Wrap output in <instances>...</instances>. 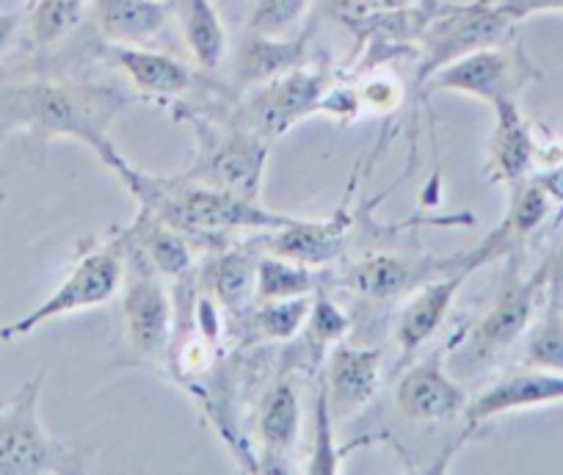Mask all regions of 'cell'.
Here are the masks:
<instances>
[{"label":"cell","mask_w":563,"mask_h":475,"mask_svg":"<svg viewBox=\"0 0 563 475\" xmlns=\"http://www.w3.org/2000/svg\"><path fill=\"white\" fill-rule=\"evenodd\" d=\"M36 3H40V0H25V12H29L31 7H36Z\"/></svg>","instance_id":"obj_40"},{"label":"cell","mask_w":563,"mask_h":475,"mask_svg":"<svg viewBox=\"0 0 563 475\" xmlns=\"http://www.w3.org/2000/svg\"><path fill=\"white\" fill-rule=\"evenodd\" d=\"M329 86H332L329 73L301 64L282 78L246 91L232 122L276 142L279 136H288L305 119L316 117Z\"/></svg>","instance_id":"obj_9"},{"label":"cell","mask_w":563,"mask_h":475,"mask_svg":"<svg viewBox=\"0 0 563 475\" xmlns=\"http://www.w3.org/2000/svg\"><path fill=\"white\" fill-rule=\"evenodd\" d=\"M318 113H327L329 119H334L340 125H349V122L360 119L362 106L356 86H329L321 106H318Z\"/></svg>","instance_id":"obj_35"},{"label":"cell","mask_w":563,"mask_h":475,"mask_svg":"<svg viewBox=\"0 0 563 475\" xmlns=\"http://www.w3.org/2000/svg\"><path fill=\"white\" fill-rule=\"evenodd\" d=\"M25 12H0V56L7 53L12 40L18 36L20 25H23Z\"/></svg>","instance_id":"obj_38"},{"label":"cell","mask_w":563,"mask_h":475,"mask_svg":"<svg viewBox=\"0 0 563 475\" xmlns=\"http://www.w3.org/2000/svg\"><path fill=\"white\" fill-rule=\"evenodd\" d=\"M552 213V199L547 197L544 188L533 180H522L511 186V199H508L506 216L497 221L495 230L486 232L478 246L462 255V272L473 277L481 268L503 261V257H517L519 250L528 244L530 238L544 227Z\"/></svg>","instance_id":"obj_12"},{"label":"cell","mask_w":563,"mask_h":475,"mask_svg":"<svg viewBox=\"0 0 563 475\" xmlns=\"http://www.w3.org/2000/svg\"><path fill=\"white\" fill-rule=\"evenodd\" d=\"M384 354L371 345H332L321 387L327 390L334 420H351L376 398L382 387Z\"/></svg>","instance_id":"obj_14"},{"label":"cell","mask_w":563,"mask_h":475,"mask_svg":"<svg viewBox=\"0 0 563 475\" xmlns=\"http://www.w3.org/2000/svg\"><path fill=\"white\" fill-rule=\"evenodd\" d=\"M547 305V272L544 263L530 277H519L517 263H511L506 285L495 296L489 310L467 329L462 340L459 360L470 371L481 365L495 363L503 351L511 349L525 332H530L533 321L539 318L541 307Z\"/></svg>","instance_id":"obj_7"},{"label":"cell","mask_w":563,"mask_h":475,"mask_svg":"<svg viewBox=\"0 0 563 475\" xmlns=\"http://www.w3.org/2000/svg\"><path fill=\"white\" fill-rule=\"evenodd\" d=\"M175 18L194 62L208 73L219 69L227 58V29L213 0H175Z\"/></svg>","instance_id":"obj_25"},{"label":"cell","mask_w":563,"mask_h":475,"mask_svg":"<svg viewBox=\"0 0 563 475\" xmlns=\"http://www.w3.org/2000/svg\"><path fill=\"white\" fill-rule=\"evenodd\" d=\"M541 73L530 64L522 47L517 45H495L475 51L459 62L448 64L445 69L434 75L426 84V91H451V95L475 97V100L495 102L503 97H517L533 80H539Z\"/></svg>","instance_id":"obj_10"},{"label":"cell","mask_w":563,"mask_h":475,"mask_svg":"<svg viewBox=\"0 0 563 475\" xmlns=\"http://www.w3.org/2000/svg\"><path fill=\"white\" fill-rule=\"evenodd\" d=\"M7 136H9L7 128H0V142H3V139H7Z\"/></svg>","instance_id":"obj_41"},{"label":"cell","mask_w":563,"mask_h":475,"mask_svg":"<svg viewBox=\"0 0 563 475\" xmlns=\"http://www.w3.org/2000/svg\"><path fill=\"white\" fill-rule=\"evenodd\" d=\"M395 404L417 426H442L464 418L470 396L448 371V349L429 351L406 368L395 387Z\"/></svg>","instance_id":"obj_11"},{"label":"cell","mask_w":563,"mask_h":475,"mask_svg":"<svg viewBox=\"0 0 563 475\" xmlns=\"http://www.w3.org/2000/svg\"><path fill=\"white\" fill-rule=\"evenodd\" d=\"M547 272V301H563V238L544 261Z\"/></svg>","instance_id":"obj_36"},{"label":"cell","mask_w":563,"mask_h":475,"mask_svg":"<svg viewBox=\"0 0 563 475\" xmlns=\"http://www.w3.org/2000/svg\"><path fill=\"white\" fill-rule=\"evenodd\" d=\"M128 241V255L153 268L158 277L186 283L194 274V250L191 238L177 232L166 221L139 210L135 219L122 230Z\"/></svg>","instance_id":"obj_21"},{"label":"cell","mask_w":563,"mask_h":475,"mask_svg":"<svg viewBox=\"0 0 563 475\" xmlns=\"http://www.w3.org/2000/svg\"><path fill=\"white\" fill-rule=\"evenodd\" d=\"M415 3L422 9V12H429V14H431L437 7H440L442 0H415Z\"/></svg>","instance_id":"obj_39"},{"label":"cell","mask_w":563,"mask_h":475,"mask_svg":"<svg viewBox=\"0 0 563 475\" xmlns=\"http://www.w3.org/2000/svg\"><path fill=\"white\" fill-rule=\"evenodd\" d=\"M191 125L197 147L194 164L186 175L205 186L238 194L246 199H260L265 166H268L271 142L238 122H213L199 113H177Z\"/></svg>","instance_id":"obj_5"},{"label":"cell","mask_w":563,"mask_h":475,"mask_svg":"<svg viewBox=\"0 0 563 475\" xmlns=\"http://www.w3.org/2000/svg\"><path fill=\"white\" fill-rule=\"evenodd\" d=\"M356 91H360L362 113H376V117L393 113L406 97L404 84H400L395 75H367V78L356 86Z\"/></svg>","instance_id":"obj_34"},{"label":"cell","mask_w":563,"mask_h":475,"mask_svg":"<svg viewBox=\"0 0 563 475\" xmlns=\"http://www.w3.org/2000/svg\"><path fill=\"white\" fill-rule=\"evenodd\" d=\"M334 415L329 409V398L323 387H318L316 396V415H312V445L310 459L301 470L310 475H334L343 470L340 464V448L334 442Z\"/></svg>","instance_id":"obj_30"},{"label":"cell","mask_w":563,"mask_h":475,"mask_svg":"<svg viewBox=\"0 0 563 475\" xmlns=\"http://www.w3.org/2000/svg\"><path fill=\"white\" fill-rule=\"evenodd\" d=\"M124 274H128V241L124 235H111L108 241H86L80 255L64 274L58 288L45 301L25 312L18 321H9L0 327V340L14 343V340L31 338L45 323L58 318L75 316V312H89L108 305L113 296L122 290Z\"/></svg>","instance_id":"obj_3"},{"label":"cell","mask_w":563,"mask_h":475,"mask_svg":"<svg viewBox=\"0 0 563 475\" xmlns=\"http://www.w3.org/2000/svg\"><path fill=\"white\" fill-rule=\"evenodd\" d=\"M301 398L288 376H279L260 398L257 437H260V473H290V459L299 445Z\"/></svg>","instance_id":"obj_18"},{"label":"cell","mask_w":563,"mask_h":475,"mask_svg":"<svg viewBox=\"0 0 563 475\" xmlns=\"http://www.w3.org/2000/svg\"><path fill=\"white\" fill-rule=\"evenodd\" d=\"M89 12L106 45H150L175 18V0H91Z\"/></svg>","instance_id":"obj_22"},{"label":"cell","mask_w":563,"mask_h":475,"mask_svg":"<svg viewBox=\"0 0 563 475\" xmlns=\"http://www.w3.org/2000/svg\"><path fill=\"white\" fill-rule=\"evenodd\" d=\"M257 263L260 255H254L249 246H232L210 257L208 266L199 274V285L221 310L241 316L254 305Z\"/></svg>","instance_id":"obj_24"},{"label":"cell","mask_w":563,"mask_h":475,"mask_svg":"<svg viewBox=\"0 0 563 475\" xmlns=\"http://www.w3.org/2000/svg\"><path fill=\"white\" fill-rule=\"evenodd\" d=\"M492 111H495V128L486 153V177L511 188L528 180L530 172L539 166V142L517 97L495 100Z\"/></svg>","instance_id":"obj_17"},{"label":"cell","mask_w":563,"mask_h":475,"mask_svg":"<svg viewBox=\"0 0 563 475\" xmlns=\"http://www.w3.org/2000/svg\"><path fill=\"white\" fill-rule=\"evenodd\" d=\"M558 305H561V307H563V301H558Z\"/></svg>","instance_id":"obj_42"},{"label":"cell","mask_w":563,"mask_h":475,"mask_svg":"<svg viewBox=\"0 0 563 475\" xmlns=\"http://www.w3.org/2000/svg\"><path fill=\"white\" fill-rule=\"evenodd\" d=\"M133 97L95 80L31 78L0 86V128L25 131L40 144L75 139L97 158L117 150L111 125Z\"/></svg>","instance_id":"obj_1"},{"label":"cell","mask_w":563,"mask_h":475,"mask_svg":"<svg viewBox=\"0 0 563 475\" xmlns=\"http://www.w3.org/2000/svg\"><path fill=\"white\" fill-rule=\"evenodd\" d=\"M91 0H40L29 12V36L36 51H51L84 20Z\"/></svg>","instance_id":"obj_28"},{"label":"cell","mask_w":563,"mask_h":475,"mask_svg":"<svg viewBox=\"0 0 563 475\" xmlns=\"http://www.w3.org/2000/svg\"><path fill=\"white\" fill-rule=\"evenodd\" d=\"M561 12H563V7H561Z\"/></svg>","instance_id":"obj_43"},{"label":"cell","mask_w":563,"mask_h":475,"mask_svg":"<svg viewBox=\"0 0 563 475\" xmlns=\"http://www.w3.org/2000/svg\"><path fill=\"white\" fill-rule=\"evenodd\" d=\"M305 56L307 36H268L249 31L232 62V86L238 95H246L301 67Z\"/></svg>","instance_id":"obj_23"},{"label":"cell","mask_w":563,"mask_h":475,"mask_svg":"<svg viewBox=\"0 0 563 475\" xmlns=\"http://www.w3.org/2000/svg\"><path fill=\"white\" fill-rule=\"evenodd\" d=\"M312 296H301V299H282V301H254L246 316V332L252 343H290L299 338L307 327V316H310Z\"/></svg>","instance_id":"obj_26"},{"label":"cell","mask_w":563,"mask_h":475,"mask_svg":"<svg viewBox=\"0 0 563 475\" xmlns=\"http://www.w3.org/2000/svg\"><path fill=\"white\" fill-rule=\"evenodd\" d=\"M536 183L547 191V197L552 199V205H563V161L561 164L547 166V172L536 175Z\"/></svg>","instance_id":"obj_37"},{"label":"cell","mask_w":563,"mask_h":475,"mask_svg":"<svg viewBox=\"0 0 563 475\" xmlns=\"http://www.w3.org/2000/svg\"><path fill=\"white\" fill-rule=\"evenodd\" d=\"M122 323L130 356L141 365H161L169 360L175 340V301L164 277L128 255L122 283Z\"/></svg>","instance_id":"obj_8"},{"label":"cell","mask_w":563,"mask_h":475,"mask_svg":"<svg viewBox=\"0 0 563 475\" xmlns=\"http://www.w3.org/2000/svg\"><path fill=\"white\" fill-rule=\"evenodd\" d=\"M552 404H563V374L525 368L503 376L495 385L486 387L481 396L470 398V407L464 412V434L456 442V448H462L489 420L522 412V409L552 407Z\"/></svg>","instance_id":"obj_13"},{"label":"cell","mask_w":563,"mask_h":475,"mask_svg":"<svg viewBox=\"0 0 563 475\" xmlns=\"http://www.w3.org/2000/svg\"><path fill=\"white\" fill-rule=\"evenodd\" d=\"M415 0H323L327 14L354 34H367L378 20L411 7Z\"/></svg>","instance_id":"obj_32"},{"label":"cell","mask_w":563,"mask_h":475,"mask_svg":"<svg viewBox=\"0 0 563 475\" xmlns=\"http://www.w3.org/2000/svg\"><path fill=\"white\" fill-rule=\"evenodd\" d=\"M108 56L130 89L147 100H180L194 86L188 64L169 53L153 51L150 45H108Z\"/></svg>","instance_id":"obj_20"},{"label":"cell","mask_w":563,"mask_h":475,"mask_svg":"<svg viewBox=\"0 0 563 475\" xmlns=\"http://www.w3.org/2000/svg\"><path fill=\"white\" fill-rule=\"evenodd\" d=\"M462 268V255L453 257H393L373 255L356 263L349 274V288L365 301H395L440 274Z\"/></svg>","instance_id":"obj_15"},{"label":"cell","mask_w":563,"mask_h":475,"mask_svg":"<svg viewBox=\"0 0 563 475\" xmlns=\"http://www.w3.org/2000/svg\"><path fill=\"white\" fill-rule=\"evenodd\" d=\"M522 363L525 368L563 374V307L558 301L541 307V316L530 327Z\"/></svg>","instance_id":"obj_29"},{"label":"cell","mask_w":563,"mask_h":475,"mask_svg":"<svg viewBox=\"0 0 563 475\" xmlns=\"http://www.w3.org/2000/svg\"><path fill=\"white\" fill-rule=\"evenodd\" d=\"M318 294V274L312 266L279 255H260L254 301L301 299Z\"/></svg>","instance_id":"obj_27"},{"label":"cell","mask_w":563,"mask_h":475,"mask_svg":"<svg viewBox=\"0 0 563 475\" xmlns=\"http://www.w3.org/2000/svg\"><path fill=\"white\" fill-rule=\"evenodd\" d=\"M45 374L25 382L0 404V475H45L80 470V451L58 442L42 423Z\"/></svg>","instance_id":"obj_6"},{"label":"cell","mask_w":563,"mask_h":475,"mask_svg":"<svg viewBox=\"0 0 563 475\" xmlns=\"http://www.w3.org/2000/svg\"><path fill=\"white\" fill-rule=\"evenodd\" d=\"M467 279V274L456 268V272L440 274V277L411 290L409 301H406L398 316V327H395V343H398L400 354H417L422 345H429L434 340V334L440 332L442 323L451 316L453 301H456L459 290L464 288Z\"/></svg>","instance_id":"obj_19"},{"label":"cell","mask_w":563,"mask_h":475,"mask_svg":"<svg viewBox=\"0 0 563 475\" xmlns=\"http://www.w3.org/2000/svg\"><path fill=\"white\" fill-rule=\"evenodd\" d=\"M519 20L497 0L470 3H440L422 25L420 58H417V89H426L431 78L448 64L484 47L506 45Z\"/></svg>","instance_id":"obj_4"},{"label":"cell","mask_w":563,"mask_h":475,"mask_svg":"<svg viewBox=\"0 0 563 475\" xmlns=\"http://www.w3.org/2000/svg\"><path fill=\"white\" fill-rule=\"evenodd\" d=\"M349 329H351L349 312H345L338 301L329 299V296H323L321 290H318V294L312 296L310 316H307V327H305V338L307 343H310V349H316L318 354H327V349L343 343Z\"/></svg>","instance_id":"obj_31"},{"label":"cell","mask_w":563,"mask_h":475,"mask_svg":"<svg viewBox=\"0 0 563 475\" xmlns=\"http://www.w3.org/2000/svg\"><path fill=\"white\" fill-rule=\"evenodd\" d=\"M130 191L139 210L166 221L186 238H227L235 232H271L294 221L288 213L263 208L260 199L238 197L221 188L205 186L188 175L161 177L141 172L119 150L100 161Z\"/></svg>","instance_id":"obj_2"},{"label":"cell","mask_w":563,"mask_h":475,"mask_svg":"<svg viewBox=\"0 0 563 475\" xmlns=\"http://www.w3.org/2000/svg\"><path fill=\"white\" fill-rule=\"evenodd\" d=\"M310 0H254L249 31L268 36H290L305 20Z\"/></svg>","instance_id":"obj_33"},{"label":"cell","mask_w":563,"mask_h":475,"mask_svg":"<svg viewBox=\"0 0 563 475\" xmlns=\"http://www.w3.org/2000/svg\"><path fill=\"white\" fill-rule=\"evenodd\" d=\"M351 199H345L329 219H296L265 232L263 246L271 255L288 257L305 266H327L343 255L351 232Z\"/></svg>","instance_id":"obj_16"},{"label":"cell","mask_w":563,"mask_h":475,"mask_svg":"<svg viewBox=\"0 0 563 475\" xmlns=\"http://www.w3.org/2000/svg\"><path fill=\"white\" fill-rule=\"evenodd\" d=\"M0 404H3V401H0Z\"/></svg>","instance_id":"obj_44"}]
</instances>
